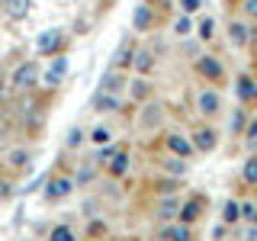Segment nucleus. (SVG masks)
Instances as JSON below:
<instances>
[{
	"label": "nucleus",
	"instance_id": "13",
	"mask_svg": "<svg viewBox=\"0 0 257 241\" xmlns=\"http://www.w3.org/2000/svg\"><path fill=\"white\" fill-rule=\"evenodd\" d=\"M247 36H251V29H247V26H241V23L231 26V42H235V45H244Z\"/></svg>",
	"mask_w": 257,
	"mask_h": 241
},
{
	"label": "nucleus",
	"instance_id": "27",
	"mask_svg": "<svg viewBox=\"0 0 257 241\" xmlns=\"http://www.w3.org/2000/svg\"><path fill=\"white\" fill-rule=\"evenodd\" d=\"M74 145H80V129H74V132L68 135V148H74Z\"/></svg>",
	"mask_w": 257,
	"mask_h": 241
},
{
	"label": "nucleus",
	"instance_id": "20",
	"mask_svg": "<svg viewBox=\"0 0 257 241\" xmlns=\"http://www.w3.org/2000/svg\"><path fill=\"white\" fill-rule=\"evenodd\" d=\"M183 219H187V222H193V219H196V215H199V203H196V199H193V203H187V206H183Z\"/></svg>",
	"mask_w": 257,
	"mask_h": 241
},
{
	"label": "nucleus",
	"instance_id": "30",
	"mask_svg": "<svg viewBox=\"0 0 257 241\" xmlns=\"http://www.w3.org/2000/svg\"><path fill=\"white\" fill-rule=\"evenodd\" d=\"M247 135H251V142H257V123H254L251 129H247Z\"/></svg>",
	"mask_w": 257,
	"mask_h": 241
},
{
	"label": "nucleus",
	"instance_id": "26",
	"mask_svg": "<svg viewBox=\"0 0 257 241\" xmlns=\"http://www.w3.org/2000/svg\"><path fill=\"white\" fill-rule=\"evenodd\" d=\"M164 167L171 174H183V161H164Z\"/></svg>",
	"mask_w": 257,
	"mask_h": 241
},
{
	"label": "nucleus",
	"instance_id": "10",
	"mask_svg": "<svg viewBox=\"0 0 257 241\" xmlns=\"http://www.w3.org/2000/svg\"><path fill=\"white\" fill-rule=\"evenodd\" d=\"M161 238H171V241H187L190 231L183 228V225H167L164 231H161Z\"/></svg>",
	"mask_w": 257,
	"mask_h": 241
},
{
	"label": "nucleus",
	"instance_id": "5",
	"mask_svg": "<svg viewBox=\"0 0 257 241\" xmlns=\"http://www.w3.org/2000/svg\"><path fill=\"white\" fill-rule=\"evenodd\" d=\"M199 109H203L206 116H212V112H219V96H215L212 90L199 93Z\"/></svg>",
	"mask_w": 257,
	"mask_h": 241
},
{
	"label": "nucleus",
	"instance_id": "23",
	"mask_svg": "<svg viewBox=\"0 0 257 241\" xmlns=\"http://www.w3.org/2000/svg\"><path fill=\"white\" fill-rule=\"evenodd\" d=\"M128 55H132V45L122 42V48L116 52V64H125V61H128Z\"/></svg>",
	"mask_w": 257,
	"mask_h": 241
},
{
	"label": "nucleus",
	"instance_id": "12",
	"mask_svg": "<svg viewBox=\"0 0 257 241\" xmlns=\"http://www.w3.org/2000/svg\"><path fill=\"white\" fill-rule=\"evenodd\" d=\"M167 145H171V151L174 155H180V158H187L190 155V145L180 139V135H171V139H167Z\"/></svg>",
	"mask_w": 257,
	"mask_h": 241
},
{
	"label": "nucleus",
	"instance_id": "7",
	"mask_svg": "<svg viewBox=\"0 0 257 241\" xmlns=\"http://www.w3.org/2000/svg\"><path fill=\"white\" fill-rule=\"evenodd\" d=\"M119 87H122V77H119L116 71H106V74H103V84H100V90H106V93H116Z\"/></svg>",
	"mask_w": 257,
	"mask_h": 241
},
{
	"label": "nucleus",
	"instance_id": "25",
	"mask_svg": "<svg viewBox=\"0 0 257 241\" xmlns=\"http://www.w3.org/2000/svg\"><path fill=\"white\" fill-rule=\"evenodd\" d=\"M199 36H203V39H212V20H203V23H199Z\"/></svg>",
	"mask_w": 257,
	"mask_h": 241
},
{
	"label": "nucleus",
	"instance_id": "16",
	"mask_svg": "<svg viewBox=\"0 0 257 241\" xmlns=\"http://www.w3.org/2000/svg\"><path fill=\"white\" fill-rule=\"evenodd\" d=\"M158 215H161V219H174V215H177V203H174V199H164Z\"/></svg>",
	"mask_w": 257,
	"mask_h": 241
},
{
	"label": "nucleus",
	"instance_id": "11",
	"mask_svg": "<svg viewBox=\"0 0 257 241\" xmlns=\"http://www.w3.org/2000/svg\"><path fill=\"white\" fill-rule=\"evenodd\" d=\"M238 96H241V100H254V96H257V87L247 77H241L238 80Z\"/></svg>",
	"mask_w": 257,
	"mask_h": 241
},
{
	"label": "nucleus",
	"instance_id": "29",
	"mask_svg": "<svg viewBox=\"0 0 257 241\" xmlns=\"http://www.w3.org/2000/svg\"><path fill=\"white\" fill-rule=\"evenodd\" d=\"M244 10H247V13H254V16H257V0H244Z\"/></svg>",
	"mask_w": 257,
	"mask_h": 241
},
{
	"label": "nucleus",
	"instance_id": "24",
	"mask_svg": "<svg viewBox=\"0 0 257 241\" xmlns=\"http://www.w3.org/2000/svg\"><path fill=\"white\" fill-rule=\"evenodd\" d=\"M93 142H96V145L109 142V129H93Z\"/></svg>",
	"mask_w": 257,
	"mask_h": 241
},
{
	"label": "nucleus",
	"instance_id": "15",
	"mask_svg": "<svg viewBox=\"0 0 257 241\" xmlns=\"http://www.w3.org/2000/svg\"><path fill=\"white\" fill-rule=\"evenodd\" d=\"M64 68H68V61H64V58H58V61H55V68L48 71V84H58V77L64 74Z\"/></svg>",
	"mask_w": 257,
	"mask_h": 241
},
{
	"label": "nucleus",
	"instance_id": "17",
	"mask_svg": "<svg viewBox=\"0 0 257 241\" xmlns=\"http://www.w3.org/2000/svg\"><path fill=\"white\" fill-rule=\"evenodd\" d=\"M74 235H71L68 225H58V228H52V241H71Z\"/></svg>",
	"mask_w": 257,
	"mask_h": 241
},
{
	"label": "nucleus",
	"instance_id": "6",
	"mask_svg": "<svg viewBox=\"0 0 257 241\" xmlns=\"http://www.w3.org/2000/svg\"><path fill=\"white\" fill-rule=\"evenodd\" d=\"M199 74H206V77H222V64L215 61V58H199Z\"/></svg>",
	"mask_w": 257,
	"mask_h": 241
},
{
	"label": "nucleus",
	"instance_id": "22",
	"mask_svg": "<svg viewBox=\"0 0 257 241\" xmlns=\"http://www.w3.org/2000/svg\"><path fill=\"white\" fill-rule=\"evenodd\" d=\"M238 215H241V209H238V203H231V199H228V203H225V222H235Z\"/></svg>",
	"mask_w": 257,
	"mask_h": 241
},
{
	"label": "nucleus",
	"instance_id": "3",
	"mask_svg": "<svg viewBox=\"0 0 257 241\" xmlns=\"http://www.w3.org/2000/svg\"><path fill=\"white\" fill-rule=\"evenodd\" d=\"M93 109H96V112H112V109H119V96H116V93H106V90H96V93H93Z\"/></svg>",
	"mask_w": 257,
	"mask_h": 241
},
{
	"label": "nucleus",
	"instance_id": "9",
	"mask_svg": "<svg viewBox=\"0 0 257 241\" xmlns=\"http://www.w3.org/2000/svg\"><path fill=\"white\" fill-rule=\"evenodd\" d=\"M7 13L16 16V20H23V16L29 13V0H7Z\"/></svg>",
	"mask_w": 257,
	"mask_h": 241
},
{
	"label": "nucleus",
	"instance_id": "8",
	"mask_svg": "<svg viewBox=\"0 0 257 241\" xmlns=\"http://www.w3.org/2000/svg\"><path fill=\"white\" fill-rule=\"evenodd\" d=\"M196 148H199V151H212V148H215V132H209V129L196 132Z\"/></svg>",
	"mask_w": 257,
	"mask_h": 241
},
{
	"label": "nucleus",
	"instance_id": "31",
	"mask_svg": "<svg viewBox=\"0 0 257 241\" xmlns=\"http://www.w3.org/2000/svg\"><path fill=\"white\" fill-rule=\"evenodd\" d=\"M0 100H4V84H0Z\"/></svg>",
	"mask_w": 257,
	"mask_h": 241
},
{
	"label": "nucleus",
	"instance_id": "4",
	"mask_svg": "<svg viewBox=\"0 0 257 241\" xmlns=\"http://www.w3.org/2000/svg\"><path fill=\"white\" fill-rule=\"evenodd\" d=\"M71 187H74V183H71L68 177H58V180H52V187H48V196L61 199V196H68V193H71Z\"/></svg>",
	"mask_w": 257,
	"mask_h": 241
},
{
	"label": "nucleus",
	"instance_id": "1",
	"mask_svg": "<svg viewBox=\"0 0 257 241\" xmlns=\"http://www.w3.org/2000/svg\"><path fill=\"white\" fill-rule=\"evenodd\" d=\"M36 77H39V68H36L32 61L13 71V84H16V87H32V84H36Z\"/></svg>",
	"mask_w": 257,
	"mask_h": 241
},
{
	"label": "nucleus",
	"instance_id": "18",
	"mask_svg": "<svg viewBox=\"0 0 257 241\" xmlns=\"http://www.w3.org/2000/svg\"><path fill=\"white\" fill-rule=\"evenodd\" d=\"M148 23H151V13L145 10V7H139V10H135V26H139V29H145Z\"/></svg>",
	"mask_w": 257,
	"mask_h": 241
},
{
	"label": "nucleus",
	"instance_id": "19",
	"mask_svg": "<svg viewBox=\"0 0 257 241\" xmlns=\"http://www.w3.org/2000/svg\"><path fill=\"white\" fill-rule=\"evenodd\" d=\"M135 68H139V71H148L151 68V55L148 52H135Z\"/></svg>",
	"mask_w": 257,
	"mask_h": 241
},
{
	"label": "nucleus",
	"instance_id": "21",
	"mask_svg": "<svg viewBox=\"0 0 257 241\" xmlns=\"http://www.w3.org/2000/svg\"><path fill=\"white\" fill-rule=\"evenodd\" d=\"M241 174H244V180H247V183H257V161H247Z\"/></svg>",
	"mask_w": 257,
	"mask_h": 241
},
{
	"label": "nucleus",
	"instance_id": "14",
	"mask_svg": "<svg viewBox=\"0 0 257 241\" xmlns=\"http://www.w3.org/2000/svg\"><path fill=\"white\" fill-rule=\"evenodd\" d=\"M125 167H128V158L122 155V151H119V155H116V158L109 161V171H112V174L119 177V174H125Z\"/></svg>",
	"mask_w": 257,
	"mask_h": 241
},
{
	"label": "nucleus",
	"instance_id": "2",
	"mask_svg": "<svg viewBox=\"0 0 257 241\" xmlns=\"http://www.w3.org/2000/svg\"><path fill=\"white\" fill-rule=\"evenodd\" d=\"M61 45V29H48V32H42V36L36 39V48L42 55H48V52H55V48Z\"/></svg>",
	"mask_w": 257,
	"mask_h": 241
},
{
	"label": "nucleus",
	"instance_id": "28",
	"mask_svg": "<svg viewBox=\"0 0 257 241\" xmlns=\"http://www.w3.org/2000/svg\"><path fill=\"white\" fill-rule=\"evenodd\" d=\"M199 4H203V0H183V10L193 13V10H199Z\"/></svg>",
	"mask_w": 257,
	"mask_h": 241
}]
</instances>
